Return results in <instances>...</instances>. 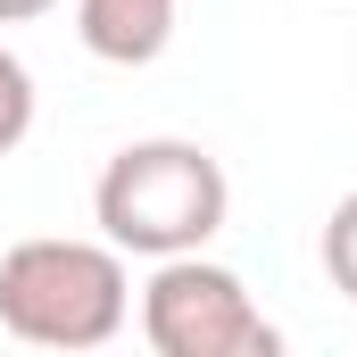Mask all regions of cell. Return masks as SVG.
Segmentation results:
<instances>
[{
  "instance_id": "cell-1",
  "label": "cell",
  "mask_w": 357,
  "mask_h": 357,
  "mask_svg": "<svg viewBox=\"0 0 357 357\" xmlns=\"http://www.w3.org/2000/svg\"><path fill=\"white\" fill-rule=\"evenodd\" d=\"M225 208H233V183L225 167L199 150V142H125L100 183H91V216H100V241H116L125 258H183V250H208L225 233Z\"/></svg>"
},
{
  "instance_id": "cell-2",
  "label": "cell",
  "mask_w": 357,
  "mask_h": 357,
  "mask_svg": "<svg viewBox=\"0 0 357 357\" xmlns=\"http://www.w3.org/2000/svg\"><path fill=\"white\" fill-rule=\"evenodd\" d=\"M133 316L116 241H17L0 258V333L25 349H108Z\"/></svg>"
},
{
  "instance_id": "cell-3",
  "label": "cell",
  "mask_w": 357,
  "mask_h": 357,
  "mask_svg": "<svg viewBox=\"0 0 357 357\" xmlns=\"http://www.w3.org/2000/svg\"><path fill=\"white\" fill-rule=\"evenodd\" d=\"M142 333L158 357H282V333L250 299V282L199 250L158 258L150 291H142Z\"/></svg>"
},
{
  "instance_id": "cell-4",
  "label": "cell",
  "mask_w": 357,
  "mask_h": 357,
  "mask_svg": "<svg viewBox=\"0 0 357 357\" xmlns=\"http://www.w3.org/2000/svg\"><path fill=\"white\" fill-rule=\"evenodd\" d=\"M75 33L108 67H150L175 42V0H75Z\"/></svg>"
},
{
  "instance_id": "cell-5",
  "label": "cell",
  "mask_w": 357,
  "mask_h": 357,
  "mask_svg": "<svg viewBox=\"0 0 357 357\" xmlns=\"http://www.w3.org/2000/svg\"><path fill=\"white\" fill-rule=\"evenodd\" d=\"M25 133H33V75H25L17 50H0V158H8Z\"/></svg>"
},
{
  "instance_id": "cell-6",
  "label": "cell",
  "mask_w": 357,
  "mask_h": 357,
  "mask_svg": "<svg viewBox=\"0 0 357 357\" xmlns=\"http://www.w3.org/2000/svg\"><path fill=\"white\" fill-rule=\"evenodd\" d=\"M324 274H333V291L357 299V191L324 216Z\"/></svg>"
},
{
  "instance_id": "cell-7",
  "label": "cell",
  "mask_w": 357,
  "mask_h": 357,
  "mask_svg": "<svg viewBox=\"0 0 357 357\" xmlns=\"http://www.w3.org/2000/svg\"><path fill=\"white\" fill-rule=\"evenodd\" d=\"M59 0H0V25H25V17H50Z\"/></svg>"
}]
</instances>
